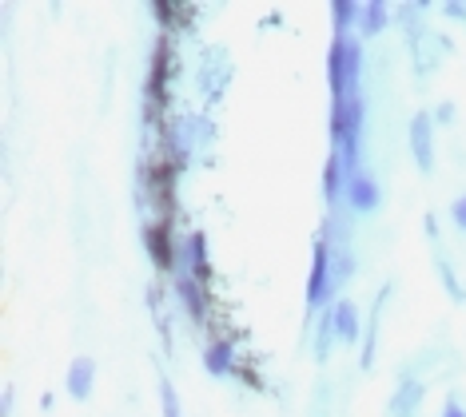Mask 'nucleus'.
Masks as SVG:
<instances>
[{"instance_id":"obj_19","label":"nucleus","mask_w":466,"mask_h":417,"mask_svg":"<svg viewBox=\"0 0 466 417\" xmlns=\"http://www.w3.org/2000/svg\"><path fill=\"white\" fill-rule=\"evenodd\" d=\"M331 402H335L331 378H319L311 390V410H307V417H331Z\"/></svg>"},{"instance_id":"obj_20","label":"nucleus","mask_w":466,"mask_h":417,"mask_svg":"<svg viewBox=\"0 0 466 417\" xmlns=\"http://www.w3.org/2000/svg\"><path fill=\"white\" fill-rule=\"evenodd\" d=\"M156 386H160V413L164 417H184V413H179V398H176L172 378H164V373H160V382H156Z\"/></svg>"},{"instance_id":"obj_11","label":"nucleus","mask_w":466,"mask_h":417,"mask_svg":"<svg viewBox=\"0 0 466 417\" xmlns=\"http://www.w3.org/2000/svg\"><path fill=\"white\" fill-rule=\"evenodd\" d=\"M427 398V382H415V378H402L395 393L387 402V417H419V405Z\"/></svg>"},{"instance_id":"obj_2","label":"nucleus","mask_w":466,"mask_h":417,"mask_svg":"<svg viewBox=\"0 0 466 417\" xmlns=\"http://www.w3.org/2000/svg\"><path fill=\"white\" fill-rule=\"evenodd\" d=\"M363 48L355 36H335L327 48V84H331V100H347V95L363 92Z\"/></svg>"},{"instance_id":"obj_12","label":"nucleus","mask_w":466,"mask_h":417,"mask_svg":"<svg viewBox=\"0 0 466 417\" xmlns=\"http://www.w3.org/2000/svg\"><path fill=\"white\" fill-rule=\"evenodd\" d=\"M65 386H68V398H72V402H88V398H92V386H96V362H92L88 354L72 358Z\"/></svg>"},{"instance_id":"obj_5","label":"nucleus","mask_w":466,"mask_h":417,"mask_svg":"<svg viewBox=\"0 0 466 417\" xmlns=\"http://www.w3.org/2000/svg\"><path fill=\"white\" fill-rule=\"evenodd\" d=\"M407 147H410V159L422 175L434 171V120L431 112H415L407 124Z\"/></svg>"},{"instance_id":"obj_15","label":"nucleus","mask_w":466,"mask_h":417,"mask_svg":"<svg viewBox=\"0 0 466 417\" xmlns=\"http://www.w3.org/2000/svg\"><path fill=\"white\" fill-rule=\"evenodd\" d=\"M347 184H351V179H347V171H343V159L331 152L323 164V199L331 211H339V203L347 199Z\"/></svg>"},{"instance_id":"obj_7","label":"nucleus","mask_w":466,"mask_h":417,"mask_svg":"<svg viewBox=\"0 0 466 417\" xmlns=\"http://www.w3.org/2000/svg\"><path fill=\"white\" fill-rule=\"evenodd\" d=\"M176 294H179V303H184L187 318H192V326H204L208 323V286L187 271H176Z\"/></svg>"},{"instance_id":"obj_3","label":"nucleus","mask_w":466,"mask_h":417,"mask_svg":"<svg viewBox=\"0 0 466 417\" xmlns=\"http://www.w3.org/2000/svg\"><path fill=\"white\" fill-rule=\"evenodd\" d=\"M335 294V274H331V251H327L323 234L311 243V274H307V310H323Z\"/></svg>"},{"instance_id":"obj_13","label":"nucleus","mask_w":466,"mask_h":417,"mask_svg":"<svg viewBox=\"0 0 466 417\" xmlns=\"http://www.w3.org/2000/svg\"><path fill=\"white\" fill-rule=\"evenodd\" d=\"M331 318H335V334L343 346H351V342H363V323H359V310L351 298H339V303L331 306Z\"/></svg>"},{"instance_id":"obj_14","label":"nucleus","mask_w":466,"mask_h":417,"mask_svg":"<svg viewBox=\"0 0 466 417\" xmlns=\"http://www.w3.org/2000/svg\"><path fill=\"white\" fill-rule=\"evenodd\" d=\"M307 326H315V338H311V358L323 362L331 358V350H335V342H339V334H335V318H331V310H319L315 318H307Z\"/></svg>"},{"instance_id":"obj_9","label":"nucleus","mask_w":466,"mask_h":417,"mask_svg":"<svg viewBox=\"0 0 466 417\" xmlns=\"http://www.w3.org/2000/svg\"><path fill=\"white\" fill-rule=\"evenodd\" d=\"M224 56H228L224 48H219V52H208L204 68H199V92H204V100H208V104H216L219 95H224L228 80H231V64H228Z\"/></svg>"},{"instance_id":"obj_25","label":"nucleus","mask_w":466,"mask_h":417,"mask_svg":"<svg viewBox=\"0 0 466 417\" xmlns=\"http://www.w3.org/2000/svg\"><path fill=\"white\" fill-rule=\"evenodd\" d=\"M13 405H16V390L5 386V417H13Z\"/></svg>"},{"instance_id":"obj_22","label":"nucleus","mask_w":466,"mask_h":417,"mask_svg":"<svg viewBox=\"0 0 466 417\" xmlns=\"http://www.w3.org/2000/svg\"><path fill=\"white\" fill-rule=\"evenodd\" d=\"M442 417H466L462 402H459V393H447V405H442Z\"/></svg>"},{"instance_id":"obj_24","label":"nucleus","mask_w":466,"mask_h":417,"mask_svg":"<svg viewBox=\"0 0 466 417\" xmlns=\"http://www.w3.org/2000/svg\"><path fill=\"white\" fill-rule=\"evenodd\" d=\"M451 219H454V223H459V227L466 231V195H462V199H454V207H451Z\"/></svg>"},{"instance_id":"obj_8","label":"nucleus","mask_w":466,"mask_h":417,"mask_svg":"<svg viewBox=\"0 0 466 417\" xmlns=\"http://www.w3.org/2000/svg\"><path fill=\"white\" fill-rule=\"evenodd\" d=\"M390 298V283L379 286L375 303H370V314H367V330H363V354H359V370H370L375 366V350H379V330H383V306Z\"/></svg>"},{"instance_id":"obj_16","label":"nucleus","mask_w":466,"mask_h":417,"mask_svg":"<svg viewBox=\"0 0 466 417\" xmlns=\"http://www.w3.org/2000/svg\"><path fill=\"white\" fill-rule=\"evenodd\" d=\"M204 370L211 378H228L231 370H236V346H231V338H211L204 346Z\"/></svg>"},{"instance_id":"obj_6","label":"nucleus","mask_w":466,"mask_h":417,"mask_svg":"<svg viewBox=\"0 0 466 417\" xmlns=\"http://www.w3.org/2000/svg\"><path fill=\"white\" fill-rule=\"evenodd\" d=\"M176 271H187L192 278H199L204 286H211V263H208V234L204 231H192L187 243L179 247V266Z\"/></svg>"},{"instance_id":"obj_21","label":"nucleus","mask_w":466,"mask_h":417,"mask_svg":"<svg viewBox=\"0 0 466 417\" xmlns=\"http://www.w3.org/2000/svg\"><path fill=\"white\" fill-rule=\"evenodd\" d=\"M454 115H459V112H454V104L447 100V104H439V108L431 112V120H434V124H442V127H451V124H454Z\"/></svg>"},{"instance_id":"obj_17","label":"nucleus","mask_w":466,"mask_h":417,"mask_svg":"<svg viewBox=\"0 0 466 417\" xmlns=\"http://www.w3.org/2000/svg\"><path fill=\"white\" fill-rule=\"evenodd\" d=\"M387 16H390V5H383V0H367L363 13H359V36L375 40L379 32L387 28Z\"/></svg>"},{"instance_id":"obj_23","label":"nucleus","mask_w":466,"mask_h":417,"mask_svg":"<svg viewBox=\"0 0 466 417\" xmlns=\"http://www.w3.org/2000/svg\"><path fill=\"white\" fill-rule=\"evenodd\" d=\"M442 13H447L451 20H466V5H462V0H447V5H442Z\"/></svg>"},{"instance_id":"obj_4","label":"nucleus","mask_w":466,"mask_h":417,"mask_svg":"<svg viewBox=\"0 0 466 417\" xmlns=\"http://www.w3.org/2000/svg\"><path fill=\"white\" fill-rule=\"evenodd\" d=\"M144 247H147V259H152L156 271H176L179 266V247L172 239V223L147 219L144 223Z\"/></svg>"},{"instance_id":"obj_18","label":"nucleus","mask_w":466,"mask_h":417,"mask_svg":"<svg viewBox=\"0 0 466 417\" xmlns=\"http://www.w3.org/2000/svg\"><path fill=\"white\" fill-rule=\"evenodd\" d=\"M359 13H363V5H355V0H331L335 36H351V28H359Z\"/></svg>"},{"instance_id":"obj_1","label":"nucleus","mask_w":466,"mask_h":417,"mask_svg":"<svg viewBox=\"0 0 466 417\" xmlns=\"http://www.w3.org/2000/svg\"><path fill=\"white\" fill-rule=\"evenodd\" d=\"M172 72H176V45H172V36L160 32L152 45V64H147V80H144V124H147V132H156V135L167 127Z\"/></svg>"},{"instance_id":"obj_10","label":"nucleus","mask_w":466,"mask_h":417,"mask_svg":"<svg viewBox=\"0 0 466 417\" xmlns=\"http://www.w3.org/2000/svg\"><path fill=\"white\" fill-rule=\"evenodd\" d=\"M343 203H347V211H355V215H370V211L383 207V191H379L375 179L359 171L351 184H347V199Z\"/></svg>"}]
</instances>
